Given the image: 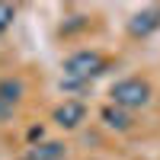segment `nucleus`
<instances>
[{
    "mask_svg": "<svg viewBox=\"0 0 160 160\" xmlns=\"http://www.w3.org/2000/svg\"><path fill=\"white\" fill-rule=\"evenodd\" d=\"M13 109H16V106H10L7 99H0V122H7V118L13 115Z\"/></svg>",
    "mask_w": 160,
    "mask_h": 160,
    "instance_id": "9",
    "label": "nucleus"
},
{
    "mask_svg": "<svg viewBox=\"0 0 160 160\" xmlns=\"http://www.w3.org/2000/svg\"><path fill=\"white\" fill-rule=\"evenodd\" d=\"M22 96V83L19 80H0V99H7L10 106H16Z\"/></svg>",
    "mask_w": 160,
    "mask_h": 160,
    "instance_id": "7",
    "label": "nucleus"
},
{
    "mask_svg": "<svg viewBox=\"0 0 160 160\" xmlns=\"http://www.w3.org/2000/svg\"><path fill=\"white\" fill-rule=\"evenodd\" d=\"M13 19H16V7H10V3H0V32H7Z\"/></svg>",
    "mask_w": 160,
    "mask_h": 160,
    "instance_id": "8",
    "label": "nucleus"
},
{
    "mask_svg": "<svg viewBox=\"0 0 160 160\" xmlns=\"http://www.w3.org/2000/svg\"><path fill=\"white\" fill-rule=\"evenodd\" d=\"M26 160H64V144L61 141H42V144H32Z\"/></svg>",
    "mask_w": 160,
    "mask_h": 160,
    "instance_id": "5",
    "label": "nucleus"
},
{
    "mask_svg": "<svg viewBox=\"0 0 160 160\" xmlns=\"http://www.w3.org/2000/svg\"><path fill=\"white\" fill-rule=\"evenodd\" d=\"M102 71H106V58L99 55V51H90V48L74 51V55L64 61V80H61V87H68V90L83 87V83H90L93 77H99Z\"/></svg>",
    "mask_w": 160,
    "mask_h": 160,
    "instance_id": "1",
    "label": "nucleus"
},
{
    "mask_svg": "<svg viewBox=\"0 0 160 160\" xmlns=\"http://www.w3.org/2000/svg\"><path fill=\"white\" fill-rule=\"evenodd\" d=\"M29 141H42V128H32L29 131Z\"/></svg>",
    "mask_w": 160,
    "mask_h": 160,
    "instance_id": "10",
    "label": "nucleus"
},
{
    "mask_svg": "<svg viewBox=\"0 0 160 160\" xmlns=\"http://www.w3.org/2000/svg\"><path fill=\"white\" fill-rule=\"evenodd\" d=\"M102 122L109 125V128H118V131H125V128L131 125V118H128V112L115 109V106H106V109H102Z\"/></svg>",
    "mask_w": 160,
    "mask_h": 160,
    "instance_id": "6",
    "label": "nucleus"
},
{
    "mask_svg": "<svg viewBox=\"0 0 160 160\" xmlns=\"http://www.w3.org/2000/svg\"><path fill=\"white\" fill-rule=\"evenodd\" d=\"M83 118H87V106L80 102V99H64L58 109H55V122H58V128H64V131L77 128Z\"/></svg>",
    "mask_w": 160,
    "mask_h": 160,
    "instance_id": "3",
    "label": "nucleus"
},
{
    "mask_svg": "<svg viewBox=\"0 0 160 160\" xmlns=\"http://www.w3.org/2000/svg\"><path fill=\"white\" fill-rule=\"evenodd\" d=\"M160 29V7H148V10H141V13H135L131 16V22H128V32L131 35H151V32H157Z\"/></svg>",
    "mask_w": 160,
    "mask_h": 160,
    "instance_id": "4",
    "label": "nucleus"
},
{
    "mask_svg": "<svg viewBox=\"0 0 160 160\" xmlns=\"http://www.w3.org/2000/svg\"><path fill=\"white\" fill-rule=\"evenodd\" d=\"M109 96H112L115 109L131 112V109H141V106L151 102V83L141 80V77H125V80H118V83L109 90Z\"/></svg>",
    "mask_w": 160,
    "mask_h": 160,
    "instance_id": "2",
    "label": "nucleus"
}]
</instances>
